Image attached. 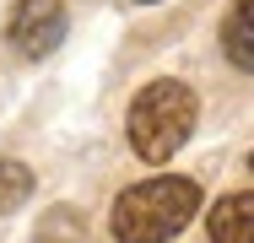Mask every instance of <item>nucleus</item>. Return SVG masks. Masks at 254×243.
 Segmentation results:
<instances>
[{"mask_svg": "<svg viewBox=\"0 0 254 243\" xmlns=\"http://www.w3.org/2000/svg\"><path fill=\"white\" fill-rule=\"evenodd\" d=\"M222 49H227V60H233L238 70L254 76V0H238V5L227 11V22H222Z\"/></svg>", "mask_w": 254, "mask_h": 243, "instance_id": "nucleus-5", "label": "nucleus"}, {"mask_svg": "<svg viewBox=\"0 0 254 243\" xmlns=\"http://www.w3.org/2000/svg\"><path fill=\"white\" fill-rule=\"evenodd\" d=\"M249 173H254V157H249Z\"/></svg>", "mask_w": 254, "mask_h": 243, "instance_id": "nucleus-7", "label": "nucleus"}, {"mask_svg": "<svg viewBox=\"0 0 254 243\" xmlns=\"http://www.w3.org/2000/svg\"><path fill=\"white\" fill-rule=\"evenodd\" d=\"M65 27H70L65 0H16V11H11V44H16L22 60L54 54L60 38H65Z\"/></svg>", "mask_w": 254, "mask_h": 243, "instance_id": "nucleus-3", "label": "nucleus"}, {"mask_svg": "<svg viewBox=\"0 0 254 243\" xmlns=\"http://www.w3.org/2000/svg\"><path fill=\"white\" fill-rule=\"evenodd\" d=\"M27 194H33V168L27 162H0V216H11L16 205H27Z\"/></svg>", "mask_w": 254, "mask_h": 243, "instance_id": "nucleus-6", "label": "nucleus"}, {"mask_svg": "<svg viewBox=\"0 0 254 243\" xmlns=\"http://www.w3.org/2000/svg\"><path fill=\"white\" fill-rule=\"evenodd\" d=\"M195 114L200 108H195V92L184 81H146L130 103V119H125L135 157L141 162H168L195 135Z\"/></svg>", "mask_w": 254, "mask_h": 243, "instance_id": "nucleus-2", "label": "nucleus"}, {"mask_svg": "<svg viewBox=\"0 0 254 243\" xmlns=\"http://www.w3.org/2000/svg\"><path fill=\"white\" fill-rule=\"evenodd\" d=\"M205 227H211V243H254V194L249 189L222 194Z\"/></svg>", "mask_w": 254, "mask_h": 243, "instance_id": "nucleus-4", "label": "nucleus"}, {"mask_svg": "<svg viewBox=\"0 0 254 243\" xmlns=\"http://www.w3.org/2000/svg\"><path fill=\"white\" fill-rule=\"evenodd\" d=\"M195 211H200V184L162 173V179H146L119 194L108 227L119 243H168L195 222Z\"/></svg>", "mask_w": 254, "mask_h": 243, "instance_id": "nucleus-1", "label": "nucleus"}, {"mask_svg": "<svg viewBox=\"0 0 254 243\" xmlns=\"http://www.w3.org/2000/svg\"><path fill=\"white\" fill-rule=\"evenodd\" d=\"M141 5H152V0H141Z\"/></svg>", "mask_w": 254, "mask_h": 243, "instance_id": "nucleus-8", "label": "nucleus"}]
</instances>
